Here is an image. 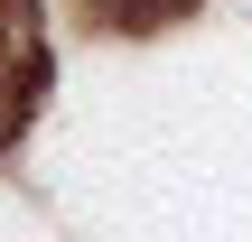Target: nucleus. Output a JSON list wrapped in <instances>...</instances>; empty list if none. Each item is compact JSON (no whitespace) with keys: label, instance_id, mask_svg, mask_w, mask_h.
I'll list each match as a JSON object with an SVG mask.
<instances>
[{"label":"nucleus","instance_id":"f257e3e1","mask_svg":"<svg viewBox=\"0 0 252 242\" xmlns=\"http://www.w3.org/2000/svg\"><path fill=\"white\" fill-rule=\"evenodd\" d=\"M103 19H159V9H178V0H94Z\"/></svg>","mask_w":252,"mask_h":242}]
</instances>
